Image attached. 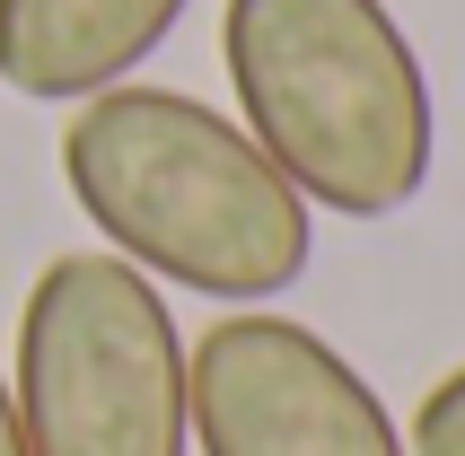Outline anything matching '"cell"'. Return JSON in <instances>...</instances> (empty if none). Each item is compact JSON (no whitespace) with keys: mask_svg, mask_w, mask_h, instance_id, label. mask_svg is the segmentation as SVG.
<instances>
[{"mask_svg":"<svg viewBox=\"0 0 465 456\" xmlns=\"http://www.w3.org/2000/svg\"><path fill=\"white\" fill-rule=\"evenodd\" d=\"M0 456H26V431H18V395L0 378Z\"/></svg>","mask_w":465,"mask_h":456,"instance_id":"7","label":"cell"},{"mask_svg":"<svg viewBox=\"0 0 465 456\" xmlns=\"http://www.w3.org/2000/svg\"><path fill=\"white\" fill-rule=\"evenodd\" d=\"M9 395L26 456H193L184 333L124 254H53L35 273Z\"/></svg>","mask_w":465,"mask_h":456,"instance_id":"3","label":"cell"},{"mask_svg":"<svg viewBox=\"0 0 465 456\" xmlns=\"http://www.w3.org/2000/svg\"><path fill=\"white\" fill-rule=\"evenodd\" d=\"M220 62L237 124L308 211L395 220L440 158V105L387 0H229Z\"/></svg>","mask_w":465,"mask_h":456,"instance_id":"2","label":"cell"},{"mask_svg":"<svg viewBox=\"0 0 465 456\" xmlns=\"http://www.w3.org/2000/svg\"><path fill=\"white\" fill-rule=\"evenodd\" d=\"M404 448H413V456H465V360L413 404V431H404Z\"/></svg>","mask_w":465,"mask_h":456,"instance_id":"6","label":"cell"},{"mask_svg":"<svg viewBox=\"0 0 465 456\" xmlns=\"http://www.w3.org/2000/svg\"><path fill=\"white\" fill-rule=\"evenodd\" d=\"M193 0H0V88L35 105H79L124 88Z\"/></svg>","mask_w":465,"mask_h":456,"instance_id":"5","label":"cell"},{"mask_svg":"<svg viewBox=\"0 0 465 456\" xmlns=\"http://www.w3.org/2000/svg\"><path fill=\"white\" fill-rule=\"evenodd\" d=\"M193 456H413L387 395L299 316L237 307L184 342Z\"/></svg>","mask_w":465,"mask_h":456,"instance_id":"4","label":"cell"},{"mask_svg":"<svg viewBox=\"0 0 465 456\" xmlns=\"http://www.w3.org/2000/svg\"><path fill=\"white\" fill-rule=\"evenodd\" d=\"M62 184L132 273L272 307L316 254V211L255 150V132L184 88H97L62 124Z\"/></svg>","mask_w":465,"mask_h":456,"instance_id":"1","label":"cell"}]
</instances>
